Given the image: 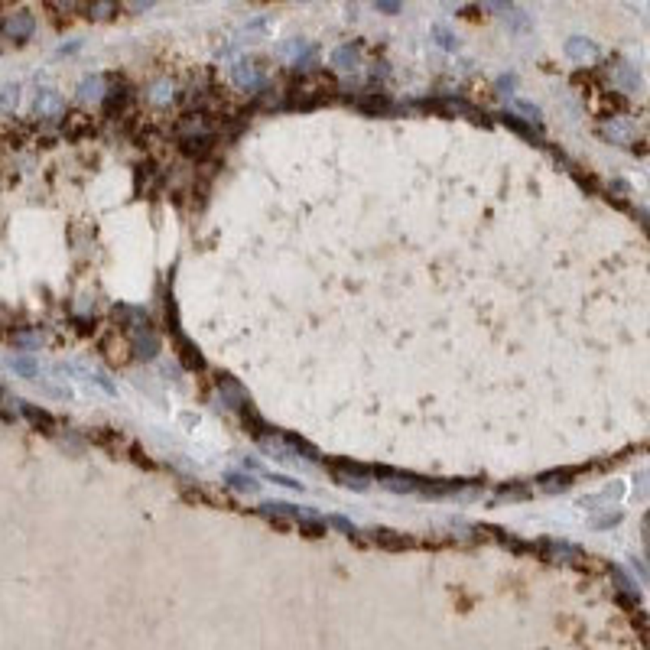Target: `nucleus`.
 Returning a JSON list of instances; mask_svg holds the SVG:
<instances>
[{
    "mask_svg": "<svg viewBox=\"0 0 650 650\" xmlns=\"http://www.w3.org/2000/svg\"><path fill=\"white\" fill-rule=\"evenodd\" d=\"M264 478H270L273 485H283V488H290V491H299V488H303V485H299V481L286 478V475H273V472H264Z\"/></svg>",
    "mask_w": 650,
    "mask_h": 650,
    "instance_id": "obj_14",
    "label": "nucleus"
},
{
    "mask_svg": "<svg viewBox=\"0 0 650 650\" xmlns=\"http://www.w3.org/2000/svg\"><path fill=\"white\" fill-rule=\"evenodd\" d=\"M23 413H26V417H30V419H33L36 426H39V423H43V426H49V430H52V426H56V419H52L49 413H46V410H36V406L23 404Z\"/></svg>",
    "mask_w": 650,
    "mask_h": 650,
    "instance_id": "obj_11",
    "label": "nucleus"
},
{
    "mask_svg": "<svg viewBox=\"0 0 650 650\" xmlns=\"http://www.w3.org/2000/svg\"><path fill=\"white\" fill-rule=\"evenodd\" d=\"M329 524H332V527H338L342 533H348V537H358V527H355V524H348L345 517H329Z\"/></svg>",
    "mask_w": 650,
    "mask_h": 650,
    "instance_id": "obj_15",
    "label": "nucleus"
},
{
    "mask_svg": "<svg viewBox=\"0 0 650 650\" xmlns=\"http://www.w3.org/2000/svg\"><path fill=\"white\" fill-rule=\"evenodd\" d=\"M36 111L39 114H59V95L56 91H39V98H36Z\"/></svg>",
    "mask_w": 650,
    "mask_h": 650,
    "instance_id": "obj_10",
    "label": "nucleus"
},
{
    "mask_svg": "<svg viewBox=\"0 0 650 650\" xmlns=\"http://www.w3.org/2000/svg\"><path fill=\"white\" fill-rule=\"evenodd\" d=\"M491 3H494V7H504V3H511V0H491Z\"/></svg>",
    "mask_w": 650,
    "mask_h": 650,
    "instance_id": "obj_22",
    "label": "nucleus"
},
{
    "mask_svg": "<svg viewBox=\"0 0 650 650\" xmlns=\"http://www.w3.org/2000/svg\"><path fill=\"white\" fill-rule=\"evenodd\" d=\"M517 108L524 111V114H530V121H537V124H540V108H533V104H527V101H520Z\"/></svg>",
    "mask_w": 650,
    "mask_h": 650,
    "instance_id": "obj_20",
    "label": "nucleus"
},
{
    "mask_svg": "<svg viewBox=\"0 0 650 650\" xmlns=\"http://www.w3.org/2000/svg\"><path fill=\"white\" fill-rule=\"evenodd\" d=\"M267 26H270L267 20H257V23H251L244 30V36H260V33H267Z\"/></svg>",
    "mask_w": 650,
    "mask_h": 650,
    "instance_id": "obj_18",
    "label": "nucleus"
},
{
    "mask_svg": "<svg viewBox=\"0 0 650 650\" xmlns=\"http://www.w3.org/2000/svg\"><path fill=\"white\" fill-rule=\"evenodd\" d=\"M546 550H550L553 559H582V550L579 546H569V543H546Z\"/></svg>",
    "mask_w": 650,
    "mask_h": 650,
    "instance_id": "obj_9",
    "label": "nucleus"
},
{
    "mask_svg": "<svg viewBox=\"0 0 650 650\" xmlns=\"http://www.w3.org/2000/svg\"><path fill=\"white\" fill-rule=\"evenodd\" d=\"M332 65L342 69V72H355L358 65H361V52L355 46H338V49L332 52Z\"/></svg>",
    "mask_w": 650,
    "mask_h": 650,
    "instance_id": "obj_2",
    "label": "nucleus"
},
{
    "mask_svg": "<svg viewBox=\"0 0 650 650\" xmlns=\"http://www.w3.org/2000/svg\"><path fill=\"white\" fill-rule=\"evenodd\" d=\"M234 82L241 88H257L260 85L257 65H254V62H237V65H234Z\"/></svg>",
    "mask_w": 650,
    "mask_h": 650,
    "instance_id": "obj_4",
    "label": "nucleus"
},
{
    "mask_svg": "<svg viewBox=\"0 0 650 650\" xmlns=\"http://www.w3.org/2000/svg\"><path fill=\"white\" fill-rule=\"evenodd\" d=\"M224 481H228L234 491H244V494H257L260 491V481H254L251 475H241V472H231Z\"/></svg>",
    "mask_w": 650,
    "mask_h": 650,
    "instance_id": "obj_8",
    "label": "nucleus"
},
{
    "mask_svg": "<svg viewBox=\"0 0 650 650\" xmlns=\"http://www.w3.org/2000/svg\"><path fill=\"white\" fill-rule=\"evenodd\" d=\"M378 3V10H384V13H397L400 10V0H374Z\"/></svg>",
    "mask_w": 650,
    "mask_h": 650,
    "instance_id": "obj_19",
    "label": "nucleus"
},
{
    "mask_svg": "<svg viewBox=\"0 0 650 650\" xmlns=\"http://www.w3.org/2000/svg\"><path fill=\"white\" fill-rule=\"evenodd\" d=\"M303 49H306V43H290L283 52H286V56H293V52H303Z\"/></svg>",
    "mask_w": 650,
    "mask_h": 650,
    "instance_id": "obj_21",
    "label": "nucleus"
},
{
    "mask_svg": "<svg viewBox=\"0 0 650 650\" xmlns=\"http://www.w3.org/2000/svg\"><path fill=\"white\" fill-rule=\"evenodd\" d=\"M371 537H374V543L387 546V550H404V546H410V540H406L404 533L387 530V527H374V530H371Z\"/></svg>",
    "mask_w": 650,
    "mask_h": 650,
    "instance_id": "obj_3",
    "label": "nucleus"
},
{
    "mask_svg": "<svg viewBox=\"0 0 650 650\" xmlns=\"http://www.w3.org/2000/svg\"><path fill=\"white\" fill-rule=\"evenodd\" d=\"M13 368L20 371V374H26V378H36V368H33L30 361H23V358H16V361H13Z\"/></svg>",
    "mask_w": 650,
    "mask_h": 650,
    "instance_id": "obj_17",
    "label": "nucleus"
},
{
    "mask_svg": "<svg viewBox=\"0 0 650 650\" xmlns=\"http://www.w3.org/2000/svg\"><path fill=\"white\" fill-rule=\"evenodd\" d=\"M432 33L439 36V46H442V49H455V39L449 36V30H445V26H436Z\"/></svg>",
    "mask_w": 650,
    "mask_h": 650,
    "instance_id": "obj_16",
    "label": "nucleus"
},
{
    "mask_svg": "<svg viewBox=\"0 0 650 650\" xmlns=\"http://www.w3.org/2000/svg\"><path fill=\"white\" fill-rule=\"evenodd\" d=\"M569 478H572V472H546V475H540V491H563L569 488Z\"/></svg>",
    "mask_w": 650,
    "mask_h": 650,
    "instance_id": "obj_5",
    "label": "nucleus"
},
{
    "mask_svg": "<svg viewBox=\"0 0 650 650\" xmlns=\"http://www.w3.org/2000/svg\"><path fill=\"white\" fill-rule=\"evenodd\" d=\"M335 478L342 481L345 488H355V491H368V481L361 478V472H358V475H335Z\"/></svg>",
    "mask_w": 650,
    "mask_h": 650,
    "instance_id": "obj_13",
    "label": "nucleus"
},
{
    "mask_svg": "<svg viewBox=\"0 0 650 650\" xmlns=\"http://www.w3.org/2000/svg\"><path fill=\"white\" fill-rule=\"evenodd\" d=\"M566 52H569L572 59H579V62L595 59V56H599V49H595L592 43H585V39H569V43H566Z\"/></svg>",
    "mask_w": 650,
    "mask_h": 650,
    "instance_id": "obj_7",
    "label": "nucleus"
},
{
    "mask_svg": "<svg viewBox=\"0 0 650 650\" xmlns=\"http://www.w3.org/2000/svg\"><path fill=\"white\" fill-rule=\"evenodd\" d=\"M3 30H7V36L10 39H26L33 30H36V20H33V13H13Z\"/></svg>",
    "mask_w": 650,
    "mask_h": 650,
    "instance_id": "obj_1",
    "label": "nucleus"
},
{
    "mask_svg": "<svg viewBox=\"0 0 650 650\" xmlns=\"http://www.w3.org/2000/svg\"><path fill=\"white\" fill-rule=\"evenodd\" d=\"M101 95H104V78H101V75L85 78V82H82V88H78V98H82V101H98Z\"/></svg>",
    "mask_w": 650,
    "mask_h": 650,
    "instance_id": "obj_6",
    "label": "nucleus"
},
{
    "mask_svg": "<svg viewBox=\"0 0 650 650\" xmlns=\"http://www.w3.org/2000/svg\"><path fill=\"white\" fill-rule=\"evenodd\" d=\"M618 82H621L625 91H634V88H638V75L631 72L627 65H618Z\"/></svg>",
    "mask_w": 650,
    "mask_h": 650,
    "instance_id": "obj_12",
    "label": "nucleus"
}]
</instances>
